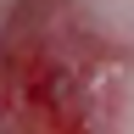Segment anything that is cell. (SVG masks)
<instances>
[{"label":"cell","mask_w":134,"mask_h":134,"mask_svg":"<svg viewBox=\"0 0 134 134\" xmlns=\"http://www.w3.org/2000/svg\"><path fill=\"white\" fill-rule=\"evenodd\" d=\"M134 45L112 39L84 0H11L0 17V134H117Z\"/></svg>","instance_id":"1"}]
</instances>
